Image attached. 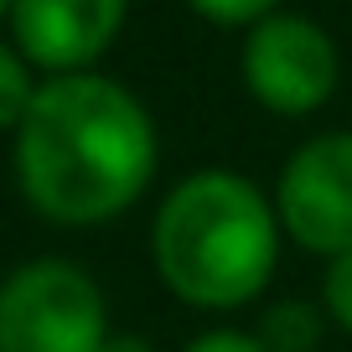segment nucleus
<instances>
[{
	"instance_id": "9b49d317",
	"label": "nucleus",
	"mask_w": 352,
	"mask_h": 352,
	"mask_svg": "<svg viewBox=\"0 0 352 352\" xmlns=\"http://www.w3.org/2000/svg\"><path fill=\"white\" fill-rule=\"evenodd\" d=\"M187 352H270L254 331H233V327H223V331H202L197 342H192Z\"/></svg>"
},
{
	"instance_id": "ddd939ff",
	"label": "nucleus",
	"mask_w": 352,
	"mask_h": 352,
	"mask_svg": "<svg viewBox=\"0 0 352 352\" xmlns=\"http://www.w3.org/2000/svg\"><path fill=\"white\" fill-rule=\"evenodd\" d=\"M11 11H16V0H0V21H11Z\"/></svg>"
},
{
	"instance_id": "1a4fd4ad",
	"label": "nucleus",
	"mask_w": 352,
	"mask_h": 352,
	"mask_svg": "<svg viewBox=\"0 0 352 352\" xmlns=\"http://www.w3.org/2000/svg\"><path fill=\"white\" fill-rule=\"evenodd\" d=\"M187 6L218 26H259L264 16H275L280 0H187Z\"/></svg>"
},
{
	"instance_id": "7ed1b4c3",
	"label": "nucleus",
	"mask_w": 352,
	"mask_h": 352,
	"mask_svg": "<svg viewBox=\"0 0 352 352\" xmlns=\"http://www.w3.org/2000/svg\"><path fill=\"white\" fill-rule=\"evenodd\" d=\"M109 306L88 270L32 259L0 280V352H104Z\"/></svg>"
},
{
	"instance_id": "20e7f679",
	"label": "nucleus",
	"mask_w": 352,
	"mask_h": 352,
	"mask_svg": "<svg viewBox=\"0 0 352 352\" xmlns=\"http://www.w3.org/2000/svg\"><path fill=\"white\" fill-rule=\"evenodd\" d=\"M337 42L306 16H264L243 42V83L275 114H311L337 94Z\"/></svg>"
},
{
	"instance_id": "39448f33",
	"label": "nucleus",
	"mask_w": 352,
	"mask_h": 352,
	"mask_svg": "<svg viewBox=\"0 0 352 352\" xmlns=\"http://www.w3.org/2000/svg\"><path fill=\"white\" fill-rule=\"evenodd\" d=\"M275 208L285 233L311 254H352V130L306 140L280 171Z\"/></svg>"
},
{
	"instance_id": "423d86ee",
	"label": "nucleus",
	"mask_w": 352,
	"mask_h": 352,
	"mask_svg": "<svg viewBox=\"0 0 352 352\" xmlns=\"http://www.w3.org/2000/svg\"><path fill=\"white\" fill-rule=\"evenodd\" d=\"M130 0H16L11 32L16 52L52 78L88 73L124 26Z\"/></svg>"
},
{
	"instance_id": "0eeeda50",
	"label": "nucleus",
	"mask_w": 352,
	"mask_h": 352,
	"mask_svg": "<svg viewBox=\"0 0 352 352\" xmlns=\"http://www.w3.org/2000/svg\"><path fill=\"white\" fill-rule=\"evenodd\" d=\"M254 337L270 352H316L321 342V311L306 306V300H275L264 306V321Z\"/></svg>"
},
{
	"instance_id": "6e6552de",
	"label": "nucleus",
	"mask_w": 352,
	"mask_h": 352,
	"mask_svg": "<svg viewBox=\"0 0 352 352\" xmlns=\"http://www.w3.org/2000/svg\"><path fill=\"white\" fill-rule=\"evenodd\" d=\"M32 67H26V57L16 52V47L0 42V130H16V124L26 120V109H32Z\"/></svg>"
},
{
	"instance_id": "9d476101",
	"label": "nucleus",
	"mask_w": 352,
	"mask_h": 352,
	"mask_svg": "<svg viewBox=\"0 0 352 352\" xmlns=\"http://www.w3.org/2000/svg\"><path fill=\"white\" fill-rule=\"evenodd\" d=\"M321 290H327V316L352 331V254H337V259H331Z\"/></svg>"
},
{
	"instance_id": "f8f14e48",
	"label": "nucleus",
	"mask_w": 352,
	"mask_h": 352,
	"mask_svg": "<svg viewBox=\"0 0 352 352\" xmlns=\"http://www.w3.org/2000/svg\"><path fill=\"white\" fill-rule=\"evenodd\" d=\"M104 352H155V347H151V342H145V337H130V331H124V337H114V331H109V342H104Z\"/></svg>"
},
{
	"instance_id": "f257e3e1",
	"label": "nucleus",
	"mask_w": 352,
	"mask_h": 352,
	"mask_svg": "<svg viewBox=\"0 0 352 352\" xmlns=\"http://www.w3.org/2000/svg\"><path fill=\"white\" fill-rule=\"evenodd\" d=\"M155 124L124 83L67 73L36 83L16 124V182L42 218L88 228L109 223L151 187Z\"/></svg>"
},
{
	"instance_id": "f03ea898",
	"label": "nucleus",
	"mask_w": 352,
	"mask_h": 352,
	"mask_svg": "<svg viewBox=\"0 0 352 352\" xmlns=\"http://www.w3.org/2000/svg\"><path fill=\"white\" fill-rule=\"evenodd\" d=\"M155 270L197 311L254 300L280 259V223L264 192L239 171H197L155 212Z\"/></svg>"
}]
</instances>
